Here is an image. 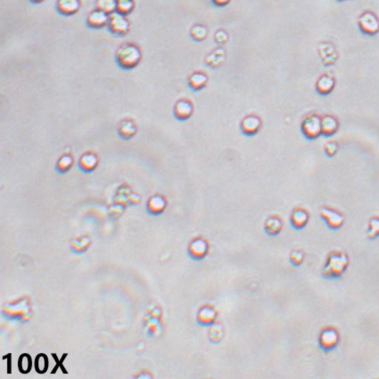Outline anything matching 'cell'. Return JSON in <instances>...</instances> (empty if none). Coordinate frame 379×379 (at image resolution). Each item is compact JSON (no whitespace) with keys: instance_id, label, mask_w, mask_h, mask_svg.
Returning a JSON list of instances; mask_svg holds the SVG:
<instances>
[{"instance_id":"1","label":"cell","mask_w":379,"mask_h":379,"mask_svg":"<svg viewBox=\"0 0 379 379\" xmlns=\"http://www.w3.org/2000/svg\"><path fill=\"white\" fill-rule=\"evenodd\" d=\"M115 59L119 66L124 70H131L138 66L142 59V53L140 48L133 43L123 44L119 47Z\"/></svg>"},{"instance_id":"2","label":"cell","mask_w":379,"mask_h":379,"mask_svg":"<svg viewBox=\"0 0 379 379\" xmlns=\"http://www.w3.org/2000/svg\"><path fill=\"white\" fill-rule=\"evenodd\" d=\"M349 264L347 254L343 252H333L328 255L322 270L326 278H338L345 272Z\"/></svg>"},{"instance_id":"3","label":"cell","mask_w":379,"mask_h":379,"mask_svg":"<svg viewBox=\"0 0 379 379\" xmlns=\"http://www.w3.org/2000/svg\"><path fill=\"white\" fill-rule=\"evenodd\" d=\"M302 132L304 137L310 140H313L319 138L321 133V118L319 115H309L304 117L302 125H301Z\"/></svg>"},{"instance_id":"4","label":"cell","mask_w":379,"mask_h":379,"mask_svg":"<svg viewBox=\"0 0 379 379\" xmlns=\"http://www.w3.org/2000/svg\"><path fill=\"white\" fill-rule=\"evenodd\" d=\"M108 27L112 33L116 36L126 35L131 30V24L127 19L126 16L115 11L109 15Z\"/></svg>"},{"instance_id":"5","label":"cell","mask_w":379,"mask_h":379,"mask_svg":"<svg viewBox=\"0 0 379 379\" xmlns=\"http://www.w3.org/2000/svg\"><path fill=\"white\" fill-rule=\"evenodd\" d=\"M339 339V334L336 328H325L321 331L319 337L320 349L324 352H330L337 346Z\"/></svg>"},{"instance_id":"6","label":"cell","mask_w":379,"mask_h":379,"mask_svg":"<svg viewBox=\"0 0 379 379\" xmlns=\"http://www.w3.org/2000/svg\"><path fill=\"white\" fill-rule=\"evenodd\" d=\"M359 27L367 35H375L379 32V19L372 12H364L359 17Z\"/></svg>"},{"instance_id":"7","label":"cell","mask_w":379,"mask_h":379,"mask_svg":"<svg viewBox=\"0 0 379 379\" xmlns=\"http://www.w3.org/2000/svg\"><path fill=\"white\" fill-rule=\"evenodd\" d=\"M320 217L326 222L329 229H338L343 226L344 222V216L336 210L323 207L320 212Z\"/></svg>"},{"instance_id":"8","label":"cell","mask_w":379,"mask_h":379,"mask_svg":"<svg viewBox=\"0 0 379 379\" xmlns=\"http://www.w3.org/2000/svg\"><path fill=\"white\" fill-rule=\"evenodd\" d=\"M99 158L94 152H86L79 157L78 167L84 173H90L99 166Z\"/></svg>"},{"instance_id":"9","label":"cell","mask_w":379,"mask_h":379,"mask_svg":"<svg viewBox=\"0 0 379 379\" xmlns=\"http://www.w3.org/2000/svg\"><path fill=\"white\" fill-rule=\"evenodd\" d=\"M194 113L193 104L187 99H180L175 104L173 108L174 117L178 121H186Z\"/></svg>"},{"instance_id":"10","label":"cell","mask_w":379,"mask_h":379,"mask_svg":"<svg viewBox=\"0 0 379 379\" xmlns=\"http://www.w3.org/2000/svg\"><path fill=\"white\" fill-rule=\"evenodd\" d=\"M261 121L256 115H248L242 120L240 129L242 132L248 137L256 135L261 130Z\"/></svg>"},{"instance_id":"11","label":"cell","mask_w":379,"mask_h":379,"mask_svg":"<svg viewBox=\"0 0 379 379\" xmlns=\"http://www.w3.org/2000/svg\"><path fill=\"white\" fill-rule=\"evenodd\" d=\"M138 132V126L132 119H123L118 126V135L123 140H130Z\"/></svg>"},{"instance_id":"12","label":"cell","mask_w":379,"mask_h":379,"mask_svg":"<svg viewBox=\"0 0 379 379\" xmlns=\"http://www.w3.org/2000/svg\"><path fill=\"white\" fill-rule=\"evenodd\" d=\"M87 23L89 27L94 29L104 27L106 25H108L109 15L97 8L87 16Z\"/></svg>"},{"instance_id":"13","label":"cell","mask_w":379,"mask_h":379,"mask_svg":"<svg viewBox=\"0 0 379 379\" xmlns=\"http://www.w3.org/2000/svg\"><path fill=\"white\" fill-rule=\"evenodd\" d=\"M208 243L203 238H196L191 242L190 245V254L194 259L200 260L206 256L208 253Z\"/></svg>"},{"instance_id":"14","label":"cell","mask_w":379,"mask_h":379,"mask_svg":"<svg viewBox=\"0 0 379 379\" xmlns=\"http://www.w3.org/2000/svg\"><path fill=\"white\" fill-rule=\"evenodd\" d=\"M339 128L338 121L332 115H325L321 118V133L325 137H331Z\"/></svg>"},{"instance_id":"15","label":"cell","mask_w":379,"mask_h":379,"mask_svg":"<svg viewBox=\"0 0 379 379\" xmlns=\"http://www.w3.org/2000/svg\"><path fill=\"white\" fill-rule=\"evenodd\" d=\"M166 206H167V202L165 198L160 195H155L148 200L146 208L148 213L152 215H159L163 213Z\"/></svg>"},{"instance_id":"16","label":"cell","mask_w":379,"mask_h":379,"mask_svg":"<svg viewBox=\"0 0 379 379\" xmlns=\"http://www.w3.org/2000/svg\"><path fill=\"white\" fill-rule=\"evenodd\" d=\"M57 10L63 16H72L80 8V0H57Z\"/></svg>"},{"instance_id":"17","label":"cell","mask_w":379,"mask_h":379,"mask_svg":"<svg viewBox=\"0 0 379 379\" xmlns=\"http://www.w3.org/2000/svg\"><path fill=\"white\" fill-rule=\"evenodd\" d=\"M291 224L296 229H304L309 221V214L307 211L302 208H297L293 211L291 214Z\"/></svg>"},{"instance_id":"18","label":"cell","mask_w":379,"mask_h":379,"mask_svg":"<svg viewBox=\"0 0 379 379\" xmlns=\"http://www.w3.org/2000/svg\"><path fill=\"white\" fill-rule=\"evenodd\" d=\"M335 79L329 75H323L318 79L316 89L320 95H328L335 87Z\"/></svg>"},{"instance_id":"19","label":"cell","mask_w":379,"mask_h":379,"mask_svg":"<svg viewBox=\"0 0 379 379\" xmlns=\"http://www.w3.org/2000/svg\"><path fill=\"white\" fill-rule=\"evenodd\" d=\"M208 82V77L201 71H196L188 78V85L195 91L200 90L206 87Z\"/></svg>"},{"instance_id":"20","label":"cell","mask_w":379,"mask_h":379,"mask_svg":"<svg viewBox=\"0 0 379 379\" xmlns=\"http://www.w3.org/2000/svg\"><path fill=\"white\" fill-rule=\"evenodd\" d=\"M73 163H74V158L72 157V155L65 153L64 154H62L57 160V162L55 164V169H56V171L59 172L60 174L66 173L71 170Z\"/></svg>"},{"instance_id":"21","label":"cell","mask_w":379,"mask_h":379,"mask_svg":"<svg viewBox=\"0 0 379 379\" xmlns=\"http://www.w3.org/2000/svg\"><path fill=\"white\" fill-rule=\"evenodd\" d=\"M282 228L283 223L277 216H271L265 222V231L269 236H276L280 233Z\"/></svg>"},{"instance_id":"22","label":"cell","mask_w":379,"mask_h":379,"mask_svg":"<svg viewBox=\"0 0 379 379\" xmlns=\"http://www.w3.org/2000/svg\"><path fill=\"white\" fill-rule=\"evenodd\" d=\"M216 319V312L211 307H205L202 309L198 314V321L201 325L209 326L214 322Z\"/></svg>"},{"instance_id":"23","label":"cell","mask_w":379,"mask_h":379,"mask_svg":"<svg viewBox=\"0 0 379 379\" xmlns=\"http://www.w3.org/2000/svg\"><path fill=\"white\" fill-rule=\"evenodd\" d=\"M97 8L111 15L116 11L117 0H97Z\"/></svg>"},{"instance_id":"24","label":"cell","mask_w":379,"mask_h":379,"mask_svg":"<svg viewBox=\"0 0 379 379\" xmlns=\"http://www.w3.org/2000/svg\"><path fill=\"white\" fill-rule=\"evenodd\" d=\"M135 4L133 0H117L116 11L123 16H128L134 9Z\"/></svg>"},{"instance_id":"25","label":"cell","mask_w":379,"mask_h":379,"mask_svg":"<svg viewBox=\"0 0 379 379\" xmlns=\"http://www.w3.org/2000/svg\"><path fill=\"white\" fill-rule=\"evenodd\" d=\"M367 236L369 239L379 237V217H373L367 224Z\"/></svg>"},{"instance_id":"26","label":"cell","mask_w":379,"mask_h":379,"mask_svg":"<svg viewBox=\"0 0 379 379\" xmlns=\"http://www.w3.org/2000/svg\"><path fill=\"white\" fill-rule=\"evenodd\" d=\"M18 367H19V370L22 373H28V372L31 370L32 368V359H31V356L28 355V354H23L21 356L19 361H18Z\"/></svg>"},{"instance_id":"27","label":"cell","mask_w":379,"mask_h":379,"mask_svg":"<svg viewBox=\"0 0 379 379\" xmlns=\"http://www.w3.org/2000/svg\"><path fill=\"white\" fill-rule=\"evenodd\" d=\"M36 370L39 373H45L48 370V359L47 355L45 354H39L36 358L35 361Z\"/></svg>"},{"instance_id":"28","label":"cell","mask_w":379,"mask_h":379,"mask_svg":"<svg viewBox=\"0 0 379 379\" xmlns=\"http://www.w3.org/2000/svg\"><path fill=\"white\" fill-rule=\"evenodd\" d=\"M191 36L194 40L198 41L205 40L207 36V29L203 25H196L191 30Z\"/></svg>"},{"instance_id":"29","label":"cell","mask_w":379,"mask_h":379,"mask_svg":"<svg viewBox=\"0 0 379 379\" xmlns=\"http://www.w3.org/2000/svg\"><path fill=\"white\" fill-rule=\"evenodd\" d=\"M304 254L302 251L296 250L290 253V261L294 266H300L304 261Z\"/></svg>"},{"instance_id":"30","label":"cell","mask_w":379,"mask_h":379,"mask_svg":"<svg viewBox=\"0 0 379 379\" xmlns=\"http://www.w3.org/2000/svg\"><path fill=\"white\" fill-rule=\"evenodd\" d=\"M338 148H339V146H338L337 143L330 141V142H328L326 144V146H325V152H326V154H327L328 156L332 157V156H334L335 154H336L337 151H338Z\"/></svg>"},{"instance_id":"31","label":"cell","mask_w":379,"mask_h":379,"mask_svg":"<svg viewBox=\"0 0 379 379\" xmlns=\"http://www.w3.org/2000/svg\"><path fill=\"white\" fill-rule=\"evenodd\" d=\"M211 336H213V337H216L217 341L221 339V337H222V330H221V328H215L213 330H211Z\"/></svg>"},{"instance_id":"32","label":"cell","mask_w":379,"mask_h":379,"mask_svg":"<svg viewBox=\"0 0 379 379\" xmlns=\"http://www.w3.org/2000/svg\"><path fill=\"white\" fill-rule=\"evenodd\" d=\"M213 1L218 6H225L229 3L230 0H213Z\"/></svg>"},{"instance_id":"33","label":"cell","mask_w":379,"mask_h":379,"mask_svg":"<svg viewBox=\"0 0 379 379\" xmlns=\"http://www.w3.org/2000/svg\"><path fill=\"white\" fill-rule=\"evenodd\" d=\"M31 1L33 2V3H40V2H42L44 0H31Z\"/></svg>"}]
</instances>
